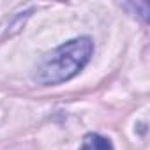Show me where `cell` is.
I'll return each instance as SVG.
<instances>
[{"label": "cell", "mask_w": 150, "mask_h": 150, "mask_svg": "<svg viewBox=\"0 0 150 150\" xmlns=\"http://www.w3.org/2000/svg\"><path fill=\"white\" fill-rule=\"evenodd\" d=\"M92 55L94 41L88 35L69 39L41 57L32 72V80L41 87L62 85L78 76L90 62Z\"/></svg>", "instance_id": "1"}, {"label": "cell", "mask_w": 150, "mask_h": 150, "mask_svg": "<svg viewBox=\"0 0 150 150\" xmlns=\"http://www.w3.org/2000/svg\"><path fill=\"white\" fill-rule=\"evenodd\" d=\"M80 150H115L110 138H104L97 132H87L83 136Z\"/></svg>", "instance_id": "2"}, {"label": "cell", "mask_w": 150, "mask_h": 150, "mask_svg": "<svg viewBox=\"0 0 150 150\" xmlns=\"http://www.w3.org/2000/svg\"><path fill=\"white\" fill-rule=\"evenodd\" d=\"M124 9H127L131 14H134V16H138L141 21H146L148 20V11H150V7H148V4L146 2H125V4H120Z\"/></svg>", "instance_id": "3"}]
</instances>
